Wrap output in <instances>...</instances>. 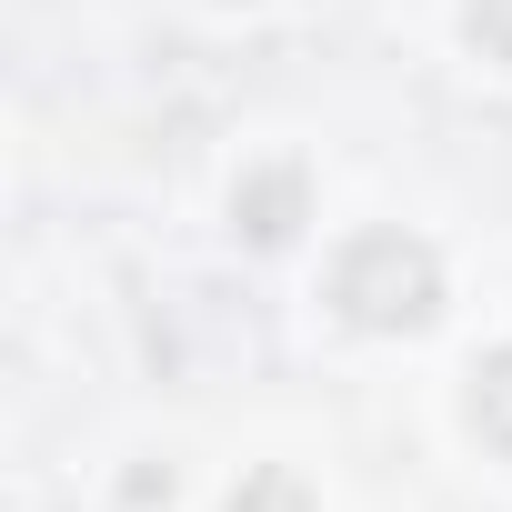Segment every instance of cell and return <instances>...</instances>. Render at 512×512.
<instances>
[{
	"label": "cell",
	"mask_w": 512,
	"mask_h": 512,
	"mask_svg": "<svg viewBox=\"0 0 512 512\" xmlns=\"http://www.w3.org/2000/svg\"><path fill=\"white\" fill-rule=\"evenodd\" d=\"M462 31L482 61H512V0H462Z\"/></svg>",
	"instance_id": "obj_5"
},
{
	"label": "cell",
	"mask_w": 512,
	"mask_h": 512,
	"mask_svg": "<svg viewBox=\"0 0 512 512\" xmlns=\"http://www.w3.org/2000/svg\"><path fill=\"white\" fill-rule=\"evenodd\" d=\"M302 211H312L302 161H262V171H241V181H231V231H241L251 251H282V241L302 231Z\"/></svg>",
	"instance_id": "obj_2"
},
{
	"label": "cell",
	"mask_w": 512,
	"mask_h": 512,
	"mask_svg": "<svg viewBox=\"0 0 512 512\" xmlns=\"http://www.w3.org/2000/svg\"><path fill=\"white\" fill-rule=\"evenodd\" d=\"M472 432H482V442L512 462V342L472 362Z\"/></svg>",
	"instance_id": "obj_3"
},
{
	"label": "cell",
	"mask_w": 512,
	"mask_h": 512,
	"mask_svg": "<svg viewBox=\"0 0 512 512\" xmlns=\"http://www.w3.org/2000/svg\"><path fill=\"white\" fill-rule=\"evenodd\" d=\"M332 312L352 332H422L442 312V262L422 231H362L332 262Z\"/></svg>",
	"instance_id": "obj_1"
},
{
	"label": "cell",
	"mask_w": 512,
	"mask_h": 512,
	"mask_svg": "<svg viewBox=\"0 0 512 512\" xmlns=\"http://www.w3.org/2000/svg\"><path fill=\"white\" fill-rule=\"evenodd\" d=\"M231 512H312V492H302V472H282V462H262L241 492H231Z\"/></svg>",
	"instance_id": "obj_4"
}]
</instances>
